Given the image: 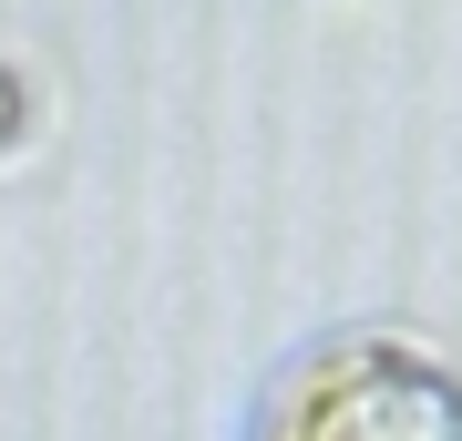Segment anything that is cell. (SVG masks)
Listing matches in <instances>:
<instances>
[{"label": "cell", "instance_id": "obj_1", "mask_svg": "<svg viewBox=\"0 0 462 441\" xmlns=\"http://www.w3.org/2000/svg\"><path fill=\"white\" fill-rule=\"evenodd\" d=\"M257 441H462V370L421 339L309 349L267 390Z\"/></svg>", "mask_w": 462, "mask_h": 441}]
</instances>
